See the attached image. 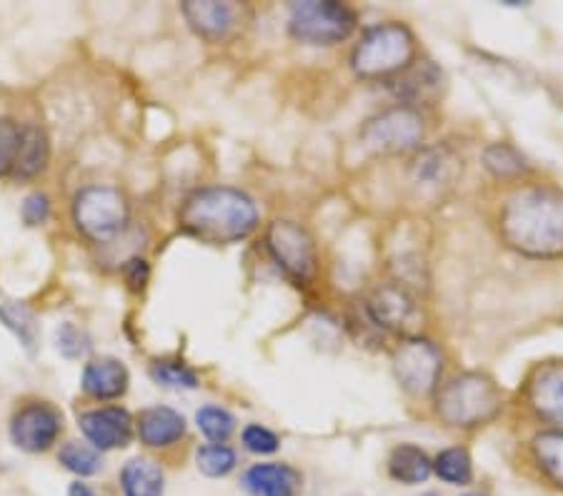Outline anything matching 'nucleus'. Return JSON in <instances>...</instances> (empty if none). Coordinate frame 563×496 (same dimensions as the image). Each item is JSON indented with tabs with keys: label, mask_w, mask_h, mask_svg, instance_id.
I'll return each mask as SVG.
<instances>
[{
	"label": "nucleus",
	"mask_w": 563,
	"mask_h": 496,
	"mask_svg": "<svg viewBox=\"0 0 563 496\" xmlns=\"http://www.w3.org/2000/svg\"><path fill=\"white\" fill-rule=\"evenodd\" d=\"M23 129L11 119H0V176L13 174L18 148H21Z\"/></svg>",
	"instance_id": "nucleus-31"
},
{
	"label": "nucleus",
	"mask_w": 563,
	"mask_h": 496,
	"mask_svg": "<svg viewBox=\"0 0 563 496\" xmlns=\"http://www.w3.org/2000/svg\"><path fill=\"white\" fill-rule=\"evenodd\" d=\"M23 221L29 225H41L48 221L51 216V198L45 194H31L29 198L23 201V209H21Z\"/></svg>",
	"instance_id": "nucleus-34"
},
{
	"label": "nucleus",
	"mask_w": 563,
	"mask_h": 496,
	"mask_svg": "<svg viewBox=\"0 0 563 496\" xmlns=\"http://www.w3.org/2000/svg\"><path fill=\"white\" fill-rule=\"evenodd\" d=\"M0 323L15 333V339L21 341V346L29 351V354H35L38 349V339H41V327L35 313L23 304H3L0 306Z\"/></svg>",
	"instance_id": "nucleus-24"
},
{
	"label": "nucleus",
	"mask_w": 563,
	"mask_h": 496,
	"mask_svg": "<svg viewBox=\"0 0 563 496\" xmlns=\"http://www.w3.org/2000/svg\"><path fill=\"white\" fill-rule=\"evenodd\" d=\"M78 427L90 441V447L98 451H111L131 444L135 421L121 406H101V409L80 414Z\"/></svg>",
	"instance_id": "nucleus-13"
},
{
	"label": "nucleus",
	"mask_w": 563,
	"mask_h": 496,
	"mask_svg": "<svg viewBox=\"0 0 563 496\" xmlns=\"http://www.w3.org/2000/svg\"><path fill=\"white\" fill-rule=\"evenodd\" d=\"M243 447H246L251 454L266 456V454H276L280 447V439L271 429L261 427V423H249V427L243 429Z\"/></svg>",
	"instance_id": "nucleus-32"
},
{
	"label": "nucleus",
	"mask_w": 563,
	"mask_h": 496,
	"mask_svg": "<svg viewBox=\"0 0 563 496\" xmlns=\"http://www.w3.org/2000/svg\"><path fill=\"white\" fill-rule=\"evenodd\" d=\"M501 411V392L494 378L478 372L453 376L435 396V414L453 429H476Z\"/></svg>",
	"instance_id": "nucleus-4"
},
{
	"label": "nucleus",
	"mask_w": 563,
	"mask_h": 496,
	"mask_svg": "<svg viewBox=\"0 0 563 496\" xmlns=\"http://www.w3.org/2000/svg\"><path fill=\"white\" fill-rule=\"evenodd\" d=\"M394 93L401 106H431L443 96L446 76L433 60H416L411 68H406L401 76L394 78Z\"/></svg>",
	"instance_id": "nucleus-15"
},
{
	"label": "nucleus",
	"mask_w": 563,
	"mask_h": 496,
	"mask_svg": "<svg viewBox=\"0 0 563 496\" xmlns=\"http://www.w3.org/2000/svg\"><path fill=\"white\" fill-rule=\"evenodd\" d=\"M68 496H98L93 489H88V486L86 484H73L70 486V489H68Z\"/></svg>",
	"instance_id": "nucleus-36"
},
{
	"label": "nucleus",
	"mask_w": 563,
	"mask_h": 496,
	"mask_svg": "<svg viewBox=\"0 0 563 496\" xmlns=\"http://www.w3.org/2000/svg\"><path fill=\"white\" fill-rule=\"evenodd\" d=\"M388 474H390V480L398 484L416 486V484L429 482V476L433 474V462L421 447L401 444L390 451Z\"/></svg>",
	"instance_id": "nucleus-20"
},
{
	"label": "nucleus",
	"mask_w": 563,
	"mask_h": 496,
	"mask_svg": "<svg viewBox=\"0 0 563 496\" xmlns=\"http://www.w3.org/2000/svg\"><path fill=\"white\" fill-rule=\"evenodd\" d=\"M526 399L533 414L563 431V364H543L533 372Z\"/></svg>",
	"instance_id": "nucleus-16"
},
{
	"label": "nucleus",
	"mask_w": 563,
	"mask_h": 496,
	"mask_svg": "<svg viewBox=\"0 0 563 496\" xmlns=\"http://www.w3.org/2000/svg\"><path fill=\"white\" fill-rule=\"evenodd\" d=\"M196 427L201 429V434L208 441H213V444H223V441H229L235 431V417L229 409H223V406L208 404L203 409H198Z\"/></svg>",
	"instance_id": "nucleus-27"
},
{
	"label": "nucleus",
	"mask_w": 563,
	"mask_h": 496,
	"mask_svg": "<svg viewBox=\"0 0 563 496\" xmlns=\"http://www.w3.org/2000/svg\"><path fill=\"white\" fill-rule=\"evenodd\" d=\"M498 233L508 249L529 258L563 256V191L556 186H523L506 198Z\"/></svg>",
	"instance_id": "nucleus-1"
},
{
	"label": "nucleus",
	"mask_w": 563,
	"mask_h": 496,
	"mask_svg": "<svg viewBox=\"0 0 563 496\" xmlns=\"http://www.w3.org/2000/svg\"><path fill=\"white\" fill-rule=\"evenodd\" d=\"M433 472L441 482L463 486L474 480V462H471V454L466 449L451 447L443 449L441 454L433 459Z\"/></svg>",
	"instance_id": "nucleus-25"
},
{
	"label": "nucleus",
	"mask_w": 563,
	"mask_h": 496,
	"mask_svg": "<svg viewBox=\"0 0 563 496\" xmlns=\"http://www.w3.org/2000/svg\"><path fill=\"white\" fill-rule=\"evenodd\" d=\"M416 63V35L404 23H378L361 35L351 53L358 78H396Z\"/></svg>",
	"instance_id": "nucleus-3"
},
{
	"label": "nucleus",
	"mask_w": 563,
	"mask_h": 496,
	"mask_svg": "<svg viewBox=\"0 0 563 496\" xmlns=\"http://www.w3.org/2000/svg\"><path fill=\"white\" fill-rule=\"evenodd\" d=\"M366 313L378 329L406 333L419 316V306L404 284H384L368 296Z\"/></svg>",
	"instance_id": "nucleus-12"
},
{
	"label": "nucleus",
	"mask_w": 563,
	"mask_h": 496,
	"mask_svg": "<svg viewBox=\"0 0 563 496\" xmlns=\"http://www.w3.org/2000/svg\"><path fill=\"white\" fill-rule=\"evenodd\" d=\"M123 276L133 291H143L145 284H148L151 268H148V264H145V258H131L129 264L123 266Z\"/></svg>",
	"instance_id": "nucleus-35"
},
{
	"label": "nucleus",
	"mask_w": 563,
	"mask_h": 496,
	"mask_svg": "<svg viewBox=\"0 0 563 496\" xmlns=\"http://www.w3.org/2000/svg\"><path fill=\"white\" fill-rule=\"evenodd\" d=\"M56 344L58 351L63 356L68 359H80L88 354V337L78 327H73V323H63V327L56 331Z\"/></svg>",
	"instance_id": "nucleus-33"
},
{
	"label": "nucleus",
	"mask_w": 563,
	"mask_h": 496,
	"mask_svg": "<svg viewBox=\"0 0 563 496\" xmlns=\"http://www.w3.org/2000/svg\"><path fill=\"white\" fill-rule=\"evenodd\" d=\"M258 221L256 201L231 186L201 188L186 198L178 213L180 231L213 246L249 239L258 229Z\"/></svg>",
	"instance_id": "nucleus-2"
},
{
	"label": "nucleus",
	"mask_w": 563,
	"mask_h": 496,
	"mask_svg": "<svg viewBox=\"0 0 563 496\" xmlns=\"http://www.w3.org/2000/svg\"><path fill=\"white\" fill-rule=\"evenodd\" d=\"M235 451L225 444H206L196 451V464L198 472L211 476V480H221L229 476L235 469Z\"/></svg>",
	"instance_id": "nucleus-29"
},
{
	"label": "nucleus",
	"mask_w": 563,
	"mask_h": 496,
	"mask_svg": "<svg viewBox=\"0 0 563 496\" xmlns=\"http://www.w3.org/2000/svg\"><path fill=\"white\" fill-rule=\"evenodd\" d=\"M48 161H51L48 133L38 129V125H25L21 148H18V158L13 166V176L15 178L38 176L41 170H45V166H48Z\"/></svg>",
	"instance_id": "nucleus-22"
},
{
	"label": "nucleus",
	"mask_w": 563,
	"mask_h": 496,
	"mask_svg": "<svg viewBox=\"0 0 563 496\" xmlns=\"http://www.w3.org/2000/svg\"><path fill=\"white\" fill-rule=\"evenodd\" d=\"M243 489L251 496H298L301 474L288 464H253L243 474Z\"/></svg>",
	"instance_id": "nucleus-19"
},
{
	"label": "nucleus",
	"mask_w": 563,
	"mask_h": 496,
	"mask_svg": "<svg viewBox=\"0 0 563 496\" xmlns=\"http://www.w3.org/2000/svg\"><path fill=\"white\" fill-rule=\"evenodd\" d=\"M443 372L441 349L429 339L408 337L394 354V376L401 389L413 399H426L439 389Z\"/></svg>",
	"instance_id": "nucleus-9"
},
{
	"label": "nucleus",
	"mask_w": 563,
	"mask_h": 496,
	"mask_svg": "<svg viewBox=\"0 0 563 496\" xmlns=\"http://www.w3.org/2000/svg\"><path fill=\"white\" fill-rule=\"evenodd\" d=\"M129 198L113 186H86L73 198V221L76 229L96 243L113 241L129 225Z\"/></svg>",
	"instance_id": "nucleus-6"
},
{
	"label": "nucleus",
	"mask_w": 563,
	"mask_h": 496,
	"mask_svg": "<svg viewBox=\"0 0 563 496\" xmlns=\"http://www.w3.org/2000/svg\"><path fill=\"white\" fill-rule=\"evenodd\" d=\"M58 462L76 476H93L103 466L98 449L84 444V441H68V444H63V449L58 451Z\"/></svg>",
	"instance_id": "nucleus-28"
},
{
	"label": "nucleus",
	"mask_w": 563,
	"mask_h": 496,
	"mask_svg": "<svg viewBox=\"0 0 563 496\" xmlns=\"http://www.w3.org/2000/svg\"><path fill=\"white\" fill-rule=\"evenodd\" d=\"M358 15L346 3L335 0H301L288 11L290 38L303 45H335L353 35Z\"/></svg>",
	"instance_id": "nucleus-5"
},
{
	"label": "nucleus",
	"mask_w": 563,
	"mask_h": 496,
	"mask_svg": "<svg viewBox=\"0 0 563 496\" xmlns=\"http://www.w3.org/2000/svg\"><path fill=\"white\" fill-rule=\"evenodd\" d=\"M163 466L151 456H135L121 472L125 496H163Z\"/></svg>",
	"instance_id": "nucleus-21"
},
{
	"label": "nucleus",
	"mask_w": 563,
	"mask_h": 496,
	"mask_svg": "<svg viewBox=\"0 0 563 496\" xmlns=\"http://www.w3.org/2000/svg\"><path fill=\"white\" fill-rule=\"evenodd\" d=\"M536 464L549 480L563 489V431H541L531 441Z\"/></svg>",
	"instance_id": "nucleus-23"
},
{
	"label": "nucleus",
	"mask_w": 563,
	"mask_h": 496,
	"mask_svg": "<svg viewBox=\"0 0 563 496\" xmlns=\"http://www.w3.org/2000/svg\"><path fill=\"white\" fill-rule=\"evenodd\" d=\"M463 174V161L449 146L423 148L408 166V184L416 194L439 203L456 188Z\"/></svg>",
	"instance_id": "nucleus-10"
},
{
	"label": "nucleus",
	"mask_w": 563,
	"mask_h": 496,
	"mask_svg": "<svg viewBox=\"0 0 563 496\" xmlns=\"http://www.w3.org/2000/svg\"><path fill=\"white\" fill-rule=\"evenodd\" d=\"M135 431L145 447L163 449L176 444L186 434V419L170 406H151L139 414Z\"/></svg>",
	"instance_id": "nucleus-18"
},
{
	"label": "nucleus",
	"mask_w": 563,
	"mask_h": 496,
	"mask_svg": "<svg viewBox=\"0 0 563 496\" xmlns=\"http://www.w3.org/2000/svg\"><path fill=\"white\" fill-rule=\"evenodd\" d=\"M426 125L419 108L394 106L363 123L361 143L376 156H401L421 148Z\"/></svg>",
	"instance_id": "nucleus-7"
},
{
	"label": "nucleus",
	"mask_w": 563,
	"mask_h": 496,
	"mask_svg": "<svg viewBox=\"0 0 563 496\" xmlns=\"http://www.w3.org/2000/svg\"><path fill=\"white\" fill-rule=\"evenodd\" d=\"M84 392L98 401H113L129 392L131 374L123 361L113 356H101L88 361L84 368Z\"/></svg>",
	"instance_id": "nucleus-17"
},
{
	"label": "nucleus",
	"mask_w": 563,
	"mask_h": 496,
	"mask_svg": "<svg viewBox=\"0 0 563 496\" xmlns=\"http://www.w3.org/2000/svg\"><path fill=\"white\" fill-rule=\"evenodd\" d=\"M266 249L274 264L296 286H308L318 276V249L301 223L278 219L268 225Z\"/></svg>",
	"instance_id": "nucleus-8"
},
{
	"label": "nucleus",
	"mask_w": 563,
	"mask_h": 496,
	"mask_svg": "<svg viewBox=\"0 0 563 496\" xmlns=\"http://www.w3.org/2000/svg\"><path fill=\"white\" fill-rule=\"evenodd\" d=\"M463 496H484V494H474V492H471V494H463Z\"/></svg>",
	"instance_id": "nucleus-37"
},
{
	"label": "nucleus",
	"mask_w": 563,
	"mask_h": 496,
	"mask_svg": "<svg viewBox=\"0 0 563 496\" xmlns=\"http://www.w3.org/2000/svg\"><path fill=\"white\" fill-rule=\"evenodd\" d=\"M153 382L166 386V389H196L198 376L180 361H156L151 366Z\"/></svg>",
	"instance_id": "nucleus-30"
},
{
	"label": "nucleus",
	"mask_w": 563,
	"mask_h": 496,
	"mask_svg": "<svg viewBox=\"0 0 563 496\" xmlns=\"http://www.w3.org/2000/svg\"><path fill=\"white\" fill-rule=\"evenodd\" d=\"M63 429V417L51 404H29L11 419V439L29 454L48 451Z\"/></svg>",
	"instance_id": "nucleus-11"
},
{
	"label": "nucleus",
	"mask_w": 563,
	"mask_h": 496,
	"mask_svg": "<svg viewBox=\"0 0 563 496\" xmlns=\"http://www.w3.org/2000/svg\"><path fill=\"white\" fill-rule=\"evenodd\" d=\"M180 11L194 33L213 43L231 38L241 23V8L235 3H221V0H186Z\"/></svg>",
	"instance_id": "nucleus-14"
},
{
	"label": "nucleus",
	"mask_w": 563,
	"mask_h": 496,
	"mask_svg": "<svg viewBox=\"0 0 563 496\" xmlns=\"http://www.w3.org/2000/svg\"><path fill=\"white\" fill-rule=\"evenodd\" d=\"M484 168L498 180H511L526 170V161L519 151L508 143H494L484 151Z\"/></svg>",
	"instance_id": "nucleus-26"
}]
</instances>
